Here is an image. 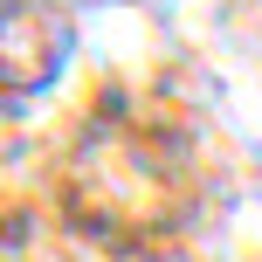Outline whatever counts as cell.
I'll use <instances>...</instances> for the list:
<instances>
[{
  "label": "cell",
  "mask_w": 262,
  "mask_h": 262,
  "mask_svg": "<svg viewBox=\"0 0 262 262\" xmlns=\"http://www.w3.org/2000/svg\"><path fill=\"white\" fill-rule=\"evenodd\" d=\"M69 55V21L49 0H14L0 7V83L7 90H41Z\"/></svg>",
  "instance_id": "cell-1"
}]
</instances>
